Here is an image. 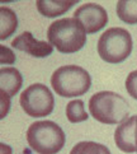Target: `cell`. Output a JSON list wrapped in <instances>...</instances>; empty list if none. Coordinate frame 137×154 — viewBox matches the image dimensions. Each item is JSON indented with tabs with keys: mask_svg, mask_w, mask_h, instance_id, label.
<instances>
[{
	"mask_svg": "<svg viewBox=\"0 0 137 154\" xmlns=\"http://www.w3.org/2000/svg\"><path fill=\"white\" fill-rule=\"evenodd\" d=\"M51 85L56 94L73 98L83 96L90 89L91 78L84 68L78 65H65L53 71Z\"/></svg>",
	"mask_w": 137,
	"mask_h": 154,
	"instance_id": "obj_4",
	"label": "cell"
},
{
	"mask_svg": "<svg viewBox=\"0 0 137 154\" xmlns=\"http://www.w3.org/2000/svg\"><path fill=\"white\" fill-rule=\"evenodd\" d=\"M89 112L97 121L107 125L122 124L130 116L128 102L116 92L102 91L89 100Z\"/></svg>",
	"mask_w": 137,
	"mask_h": 154,
	"instance_id": "obj_1",
	"label": "cell"
},
{
	"mask_svg": "<svg viewBox=\"0 0 137 154\" xmlns=\"http://www.w3.org/2000/svg\"><path fill=\"white\" fill-rule=\"evenodd\" d=\"M27 141L38 154H56L64 148L66 136L53 121H36L27 130Z\"/></svg>",
	"mask_w": 137,
	"mask_h": 154,
	"instance_id": "obj_3",
	"label": "cell"
},
{
	"mask_svg": "<svg viewBox=\"0 0 137 154\" xmlns=\"http://www.w3.org/2000/svg\"><path fill=\"white\" fill-rule=\"evenodd\" d=\"M0 148H1V154H12V148L5 145V144H0Z\"/></svg>",
	"mask_w": 137,
	"mask_h": 154,
	"instance_id": "obj_19",
	"label": "cell"
},
{
	"mask_svg": "<svg viewBox=\"0 0 137 154\" xmlns=\"http://www.w3.org/2000/svg\"><path fill=\"white\" fill-rule=\"evenodd\" d=\"M135 137H136V146H137V116H136V128H135ZM137 153V150H136Z\"/></svg>",
	"mask_w": 137,
	"mask_h": 154,
	"instance_id": "obj_20",
	"label": "cell"
},
{
	"mask_svg": "<svg viewBox=\"0 0 137 154\" xmlns=\"http://www.w3.org/2000/svg\"><path fill=\"white\" fill-rule=\"evenodd\" d=\"M47 40L57 51L74 54L80 51L86 43V32L75 18L55 20L47 29Z\"/></svg>",
	"mask_w": 137,
	"mask_h": 154,
	"instance_id": "obj_2",
	"label": "cell"
},
{
	"mask_svg": "<svg viewBox=\"0 0 137 154\" xmlns=\"http://www.w3.org/2000/svg\"><path fill=\"white\" fill-rule=\"evenodd\" d=\"M23 84V76L15 68L0 69V93L9 97L15 96Z\"/></svg>",
	"mask_w": 137,
	"mask_h": 154,
	"instance_id": "obj_10",
	"label": "cell"
},
{
	"mask_svg": "<svg viewBox=\"0 0 137 154\" xmlns=\"http://www.w3.org/2000/svg\"><path fill=\"white\" fill-rule=\"evenodd\" d=\"M0 18H1V28H0V40L4 41L10 37L18 27V18L12 9L7 7L0 8Z\"/></svg>",
	"mask_w": 137,
	"mask_h": 154,
	"instance_id": "obj_12",
	"label": "cell"
},
{
	"mask_svg": "<svg viewBox=\"0 0 137 154\" xmlns=\"http://www.w3.org/2000/svg\"><path fill=\"white\" fill-rule=\"evenodd\" d=\"M66 117L70 122H73V124L86 121L88 117H89V115L85 112L84 101H81V100L70 101L66 104Z\"/></svg>",
	"mask_w": 137,
	"mask_h": 154,
	"instance_id": "obj_14",
	"label": "cell"
},
{
	"mask_svg": "<svg viewBox=\"0 0 137 154\" xmlns=\"http://www.w3.org/2000/svg\"><path fill=\"white\" fill-rule=\"evenodd\" d=\"M20 107L31 117H45L51 115L55 107V98L48 87L41 83L32 84L22 92Z\"/></svg>",
	"mask_w": 137,
	"mask_h": 154,
	"instance_id": "obj_6",
	"label": "cell"
},
{
	"mask_svg": "<svg viewBox=\"0 0 137 154\" xmlns=\"http://www.w3.org/2000/svg\"><path fill=\"white\" fill-rule=\"evenodd\" d=\"M76 3L78 0H37L36 7L42 15L47 18H55L65 14Z\"/></svg>",
	"mask_w": 137,
	"mask_h": 154,
	"instance_id": "obj_11",
	"label": "cell"
},
{
	"mask_svg": "<svg viewBox=\"0 0 137 154\" xmlns=\"http://www.w3.org/2000/svg\"><path fill=\"white\" fill-rule=\"evenodd\" d=\"M118 18L127 24H137V0H119L116 7Z\"/></svg>",
	"mask_w": 137,
	"mask_h": 154,
	"instance_id": "obj_13",
	"label": "cell"
},
{
	"mask_svg": "<svg viewBox=\"0 0 137 154\" xmlns=\"http://www.w3.org/2000/svg\"><path fill=\"white\" fill-rule=\"evenodd\" d=\"M135 128H136V116H132L118 125L114 131V141L119 150L124 153H135L137 150L136 137H135Z\"/></svg>",
	"mask_w": 137,
	"mask_h": 154,
	"instance_id": "obj_9",
	"label": "cell"
},
{
	"mask_svg": "<svg viewBox=\"0 0 137 154\" xmlns=\"http://www.w3.org/2000/svg\"><path fill=\"white\" fill-rule=\"evenodd\" d=\"M1 94V119H4L7 116V113L9 111V106H10V97L4 94V93H0Z\"/></svg>",
	"mask_w": 137,
	"mask_h": 154,
	"instance_id": "obj_18",
	"label": "cell"
},
{
	"mask_svg": "<svg viewBox=\"0 0 137 154\" xmlns=\"http://www.w3.org/2000/svg\"><path fill=\"white\" fill-rule=\"evenodd\" d=\"M70 154H111V150L95 141H80L71 149Z\"/></svg>",
	"mask_w": 137,
	"mask_h": 154,
	"instance_id": "obj_15",
	"label": "cell"
},
{
	"mask_svg": "<svg viewBox=\"0 0 137 154\" xmlns=\"http://www.w3.org/2000/svg\"><path fill=\"white\" fill-rule=\"evenodd\" d=\"M74 18L84 27L86 35L97 33L108 23L107 10L95 3H86L79 7L75 10Z\"/></svg>",
	"mask_w": 137,
	"mask_h": 154,
	"instance_id": "obj_7",
	"label": "cell"
},
{
	"mask_svg": "<svg viewBox=\"0 0 137 154\" xmlns=\"http://www.w3.org/2000/svg\"><path fill=\"white\" fill-rule=\"evenodd\" d=\"M0 63L1 64H13L15 61V55L9 47L1 45L0 46Z\"/></svg>",
	"mask_w": 137,
	"mask_h": 154,
	"instance_id": "obj_17",
	"label": "cell"
},
{
	"mask_svg": "<svg viewBox=\"0 0 137 154\" xmlns=\"http://www.w3.org/2000/svg\"><path fill=\"white\" fill-rule=\"evenodd\" d=\"M12 46L19 51L27 52L34 57H47L53 51V46L50 42L38 41L33 37L31 32L25 31L20 33L12 41Z\"/></svg>",
	"mask_w": 137,
	"mask_h": 154,
	"instance_id": "obj_8",
	"label": "cell"
},
{
	"mask_svg": "<svg viewBox=\"0 0 137 154\" xmlns=\"http://www.w3.org/2000/svg\"><path fill=\"white\" fill-rule=\"evenodd\" d=\"M131 33L121 27L107 29L98 40L97 50L102 60L109 64H119L127 59L132 52Z\"/></svg>",
	"mask_w": 137,
	"mask_h": 154,
	"instance_id": "obj_5",
	"label": "cell"
},
{
	"mask_svg": "<svg viewBox=\"0 0 137 154\" xmlns=\"http://www.w3.org/2000/svg\"><path fill=\"white\" fill-rule=\"evenodd\" d=\"M126 91L128 94L137 101V70L131 71L126 79Z\"/></svg>",
	"mask_w": 137,
	"mask_h": 154,
	"instance_id": "obj_16",
	"label": "cell"
}]
</instances>
